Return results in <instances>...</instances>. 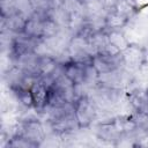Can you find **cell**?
<instances>
[{"mask_svg": "<svg viewBox=\"0 0 148 148\" xmlns=\"http://www.w3.org/2000/svg\"><path fill=\"white\" fill-rule=\"evenodd\" d=\"M128 21H130L128 17L124 16L123 14H120L113 9H109L104 17L105 28L108 30H120L128 23Z\"/></svg>", "mask_w": 148, "mask_h": 148, "instance_id": "cell-8", "label": "cell"}, {"mask_svg": "<svg viewBox=\"0 0 148 148\" xmlns=\"http://www.w3.org/2000/svg\"><path fill=\"white\" fill-rule=\"evenodd\" d=\"M121 54L124 60V67L128 69H139L143 65L145 52L139 46V44H130V46L125 49Z\"/></svg>", "mask_w": 148, "mask_h": 148, "instance_id": "cell-5", "label": "cell"}, {"mask_svg": "<svg viewBox=\"0 0 148 148\" xmlns=\"http://www.w3.org/2000/svg\"><path fill=\"white\" fill-rule=\"evenodd\" d=\"M108 37H109V40L113 45H116L121 52L130 46V42L126 35L120 30H108Z\"/></svg>", "mask_w": 148, "mask_h": 148, "instance_id": "cell-11", "label": "cell"}, {"mask_svg": "<svg viewBox=\"0 0 148 148\" xmlns=\"http://www.w3.org/2000/svg\"><path fill=\"white\" fill-rule=\"evenodd\" d=\"M99 52L105 53V54H109V56H118V54L121 53V51H120L116 45H113L110 40L103 46V49H102Z\"/></svg>", "mask_w": 148, "mask_h": 148, "instance_id": "cell-13", "label": "cell"}, {"mask_svg": "<svg viewBox=\"0 0 148 148\" xmlns=\"http://www.w3.org/2000/svg\"><path fill=\"white\" fill-rule=\"evenodd\" d=\"M62 73L74 83V84H81L84 83V69L86 64L75 61L73 59H68L67 61L60 62Z\"/></svg>", "mask_w": 148, "mask_h": 148, "instance_id": "cell-6", "label": "cell"}, {"mask_svg": "<svg viewBox=\"0 0 148 148\" xmlns=\"http://www.w3.org/2000/svg\"><path fill=\"white\" fill-rule=\"evenodd\" d=\"M127 1L132 5V7L136 12L142 10V9H145V8L148 7V0H127Z\"/></svg>", "mask_w": 148, "mask_h": 148, "instance_id": "cell-14", "label": "cell"}, {"mask_svg": "<svg viewBox=\"0 0 148 148\" xmlns=\"http://www.w3.org/2000/svg\"><path fill=\"white\" fill-rule=\"evenodd\" d=\"M60 25L46 14L43 16L42 20V40L53 39L58 36L60 31Z\"/></svg>", "mask_w": 148, "mask_h": 148, "instance_id": "cell-9", "label": "cell"}, {"mask_svg": "<svg viewBox=\"0 0 148 148\" xmlns=\"http://www.w3.org/2000/svg\"><path fill=\"white\" fill-rule=\"evenodd\" d=\"M58 60L51 54H39L37 64V74L39 77L52 75L58 68Z\"/></svg>", "mask_w": 148, "mask_h": 148, "instance_id": "cell-7", "label": "cell"}, {"mask_svg": "<svg viewBox=\"0 0 148 148\" xmlns=\"http://www.w3.org/2000/svg\"><path fill=\"white\" fill-rule=\"evenodd\" d=\"M147 91H148V90H147Z\"/></svg>", "mask_w": 148, "mask_h": 148, "instance_id": "cell-15", "label": "cell"}, {"mask_svg": "<svg viewBox=\"0 0 148 148\" xmlns=\"http://www.w3.org/2000/svg\"><path fill=\"white\" fill-rule=\"evenodd\" d=\"M73 109L80 128L90 126L98 113V108L89 95H83L75 98L73 102Z\"/></svg>", "mask_w": 148, "mask_h": 148, "instance_id": "cell-1", "label": "cell"}, {"mask_svg": "<svg viewBox=\"0 0 148 148\" xmlns=\"http://www.w3.org/2000/svg\"><path fill=\"white\" fill-rule=\"evenodd\" d=\"M92 66L96 68L98 74H105L114 72L124 66L123 54L118 56H109L102 52H97L92 56Z\"/></svg>", "mask_w": 148, "mask_h": 148, "instance_id": "cell-3", "label": "cell"}, {"mask_svg": "<svg viewBox=\"0 0 148 148\" xmlns=\"http://www.w3.org/2000/svg\"><path fill=\"white\" fill-rule=\"evenodd\" d=\"M8 147H15V148H28V147H37L34 142H31L30 140L25 139L24 136L20 135V134H14L10 140L7 143Z\"/></svg>", "mask_w": 148, "mask_h": 148, "instance_id": "cell-12", "label": "cell"}, {"mask_svg": "<svg viewBox=\"0 0 148 148\" xmlns=\"http://www.w3.org/2000/svg\"><path fill=\"white\" fill-rule=\"evenodd\" d=\"M15 134H20L24 136L25 139L34 142L37 147L42 143V141L45 139V132L43 128L42 123L38 119H24L21 123H18L16 127Z\"/></svg>", "mask_w": 148, "mask_h": 148, "instance_id": "cell-2", "label": "cell"}, {"mask_svg": "<svg viewBox=\"0 0 148 148\" xmlns=\"http://www.w3.org/2000/svg\"><path fill=\"white\" fill-rule=\"evenodd\" d=\"M30 91L34 98V109L36 110H44V108L49 103L50 97V87L38 77L30 87Z\"/></svg>", "mask_w": 148, "mask_h": 148, "instance_id": "cell-4", "label": "cell"}, {"mask_svg": "<svg viewBox=\"0 0 148 148\" xmlns=\"http://www.w3.org/2000/svg\"><path fill=\"white\" fill-rule=\"evenodd\" d=\"M17 99V102H20L22 105H24L25 108H34V98L31 95V91L29 88H24V87H14L10 88Z\"/></svg>", "mask_w": 148, "mask_h": 148, "instance_id": "cell-10", "label": "cell"}]
</instances>
